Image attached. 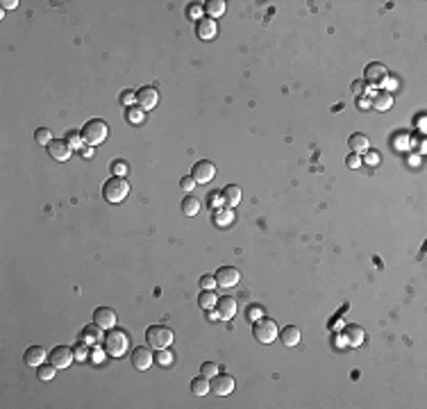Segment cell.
I'll list each match as a JSON object with an SVG mask.
<instances>
[{"label":"cell","mask_w":427,"mask_h":409,"mask_svg":"<svg viewBox=\"0 0 427 409\" xmlns=\"http://www.w3.org/2000/svg\"><path fill=\"white\" fill-rule=\"evenodd\" d=\"M212 216H214V223L218 225V228H228V225L234 223V212H232L230 207L214 209V212H212Z\"/></svg>","instance_id":"obj_23"},{"label":"cell","mask_w":427,"mask_h":409,"mask_svg":"<svg viewBox=\"0 0 427 409\" xmlns=\"http://www.w3.org/2000/svg\"><path fill=\"white\" fill-rule=\"evenodd\" d=\"M130 359H132V366H134L136 371H148L152 366V361H155V357H152V348L150 345H139V348L132 350Z\"/></svg>","instance_id":"obj_8"},{"label":"cell","mask_w":427,"mask_h":409,"mask_svg":"<svg viewBox=\"0 0 427 409\" xmlns=\"http://www.w3.org/2000/svg\"><path fill=\"white\" fill-rule=\"evenodd\" d=\"M198 212H200V202H198V198L196 196H187L182 200V214L184 216H198Z\"/></svg>","instance_id":"obj_26"},{"label":"cell","mask_w":427,"mask_h":409,"mask_svg":"<svg viewBox=\"0 0 427 409\" xmlns=\"http://www.w3.org/2000/svg\"><path fill=\"white\" fill-rule=\"evenodd\" d=\"M207 200H209V207H212V212H214V209H220L225 205L223 202V193H220V191H212Z\"/></svg>","instance_id":"obj_36"},{"label":"cell","mask_w":427,"mask_h":409,"mask_svg":"<svg viewBox=\"0 0 427 409\" xmlns=\"http://www.w3.org/2000/svg\"><path fill=\"white\" fill-rule=\"evenodd\" d=\"M57 371H59V369H55L52 364H41L39 369H36V377H39L41 382H50L52 377H55Z\"/></svg>","instance_id":"obj_30"},{"label":"cell","mask_w":427,"mask_h":409,"mask_svg":"<svg viewBox=\"0 0 427 409\" xmlns=\"http://www.w3.org/2000/svg\"><path fill=\"white\" fill-rule=\"evenodd\" d=\"M82 157H93V150H91V148H87V150H82Z\"/></svg>","instance_id":"obj_49"},{"label":"cell","mask_w":427,"mask_h":409,"mask_svg":"<svg viewBox=\"0 0 427 409\" xmlns=\"http://www.w3.org/2000/svg\"><path fill=\"white\" fill-rule=\"evenodd\" d=\"M214 287H216V277L214 275H202L200 277V289H205V291H214Z\"/></svg>","instance_id":"obj_37"},{"label":"cell","mask_w":427,"mask_h":409,"mask_svg":"<svg viewBox=\"0 0 427 409\" xmlns=\"http://www.w3.org/2000/svg\"><path fill=\"white\" fill-rule=\"evenodd\" d=\"M393 105V96L389 91H377L375 96H373V107L379 109V112H384V109H389Z\"/></svg>","instance_id":"obj_25"},{"label":"cell","mask_w":427,"mask_h":409,"mask_svg":"<svg viewBox=\"0 0 427 409\" xmlns=\"http://www.w3.org/2000/svg\"><path fill=\"white\" fill-rule=\"evenodd\" d=\"M93 323L103 330H112L116 328V312L112 307H98L93 312Z\"/></svg>","instance_id":"obj_14"},{"label":"cell","mask_w":427,"mask_h":409,"mask_svg":"<svg viewBox=\"0 0 427 409\" xmlns=\"http://www.w3.org/2000/svg\"><path fill=\"white\" fill-rule=\"evenodd\" d=\"M103 348L109 357H116V359L123 357V355H128V350H130V334L125 332L123 328L107 330L105 337H103Z\"/></svg>","instance_id":"obj_1"},{"label":"cell","mask_w":427,"mask_h":409,"mask_svg":"<svg viewBox=\"0 0 427 409\" xmlns=\"http://www.w3.org/2000/svg\"><path fill=\"white\" fill-rule=\"evenodd\" d=\"M46 148H48V155L52 157V159H57V161H66L68 157L73 155V148L68 146L66 139H52Z\"/></svg>","instance_id":"obj_12"},{"label":"cell","mask_w":427,"mask_h":409,"mask_svg":"<svg viewBox=\"0 0 427 409\" xmlns=\"http://www.w3.org/2000/svg\"><path fill=\"white\" fill-rule=\"evenodd\" d=\"M214 175H216V166H214V161H209V159L196 161V166H193V171H191V177L196 180V185H209V182L214 180Z\"/></svg>","instance_id":"obj_6"},{"label":"cell","mask_w":427,"mask_h":409,"mask_svg":"<svg viewBox=\"0 0 427 409\" xmlns=\"http://www.w3.org/2000/svg\"><path fill=\"white\" fill-rule=\"evenodd\" d=\"M216 302H218V296H216L214 291H205L198 296V305L202 307V309H214L216 307Z\"/></svg>","instance_id":"obj_28"},{"label":"cell","mask_w":427,"mask_h":409,"mask_svg":"<svg viewBox=\"0 0 427 409\" xmlns=\"http://www.w3.org/2000/svg\"><path fill=\"white\" fill-rule=\"evenodd\" d=\"M112 171H114L116 177H125V175H128V171H130V166H128V161L116 159L114 164H112Z\"/></svg>","instance_id":"obj_34"},{"label":"cell","mask_w":427,"mask_h":409,"mask_svg":"<svg viewBox=\"0 0 427 409\" xmlns=\"http://www.w3.org/2000/svg\"><path fill=\"white\" fill-rule=\"evenodd\" d=\"M343 341L348 345H359L361 341H363V330L359 328V325H345V330H343Z\"/></svg>","instance_id":"obj_22"},{"label":"cell","mask_w":427,"mask_h":409,"mask_svg":"<svg viewBox=\"0 0 427 409\" xmlns=\"http://www.w3.org/2000/svg\"><path fill=\"white\" fill-rule=\"evenodd\" d=\"M345 164H348V169H359V166H361V155L350 153L345 157Z\"/></svg>","instance_id":"obj_41"},{"label":"cell","mask_w":427,"mask_h":409,"mask_svg":"<svg viewBox=\"0 0 427 409\" xmlns=\"http://www.w3.org/2000/svg\"><path fill=\"white\" fill-rule=\"evenodd\" d=\"M363 89H366V85H363V82H359V80L352 82V91H355V93H363Z\"/></svg>","instance_id":"obj_47"},{"label":"cell","mask_w":427,"mask_h":409,"mask_svg":"<svg viewBox=\"0 0 427 409\" xmlns=\"http://www.w3.org/2000/svg\"><path fill=\"white\" fill-rule=\"evenodd\" d=\"M73 359H75V353H73V348H68V345H57V348L50 350V364L59 371L68 369V366L73 364Z\"/></svg>","instance_id":"obj_7"},{"label":"cell","mask_w":427,"mask_h":409,"mask_svg":"<svg viewBox=\"0 0 427 409\" xmlns=\"http://www.w3.org/2000/svg\"><path fill=\"white\" fill-rule=\"evenodd\" d=\"M146 341L152 350H161V348H168L173 343V330L166 328V325H150L146 330Z\"/></svg>","instance_id":"obj_4"},{"label":"cell","mask_w":427,"mask_h":409,"mask_svg":"<svg viewBox=\"0 0 427 409\" xmlns=\"http://www.w3.org/2000/svg\"><path fill=\"white\" fill-rule=\"evenodd\" d=\"M209 391H212V382H209L205 375H198V377L191 380V393L193 396H207Z\"/></svg>","instance_id":"obj_24"},{"label":"cell","mask_w":427,"mask_h":409,"mask_svg":"<svg viewBox=\"0 0 427 409\" xmlns=\"http://www.w3.org/2000/svg\"><path fill=\"white\" fill-rule=\"evenodd\" d=\"M0 5H3V9H16V7H18L16 0H3Z\"/></svg>","instance_id":"obj_46"},{"label":"cell","mask_w":427,"mask_h":409,"mask_svg":"<svg viewBox=\"0 0 427 409\" xmlns=\"http://www.w3.org/2000/svg\"><path fill=\"white\" fill-rule=\"evenodd\" d=\"M66 141H68V146H71L73 150L80 148V146H82V132H77V130H68Z\"/></svg>","instance_id":"obj_33"},{"label":"cell","mask_w":427,"mask_h":409,"mask_svg":"<svg viewBox=\"0 0 427 409\" xmlns=\"http://www.w3.org/2000/svg\"><path fill=\"white\" fill-rule=\"evenodd\" d=\"M120 100H123L125 105L134 103V100H136V93H134V91H123V93H120Z\"/></svg>","instance_id":"obj_45"},{"label":"cell","mask_w":427,"mask_h":409,"mask_svg":"<svg viewBox=\"0 0 427 409\" xmlns=\"http://www.w3.org/2000/svg\"><path fill=\"white\" fill-rule=\"evenodd\" d=\"M46 357H48L46 348H41V345H30L23 355V361H25V366H30V369H39V366L46 361Z\"/></svg>","instance_id":"obj_16"},{"label":"cell","mask_w":427,"mask_h":409,"mask_svg":"<svg viewBox=\"0 0 427 409\" xmlns=\"http://www.w3.org/2000/svg\"><path fill=\"white\" fill-rule=\"evenodd\" d=\"M207 312H209V314H207V318H209V321H218V318H220L218 309H207Z\"/></svg>","instance_id":"obj_48"},{"label":"cell","mask_w":427,"mask_h":409,"mask_svg":"<svg viewBox=\"0 0 427 409\" xmlns=\"http://www.w3.org/2000/svg\"><path fill=\"white\" fill-rule=\"evenodd\" d=\"M80 132H82V141H84V144L98 146V144H103V141L107 139L109 125L105 123L103 118H91V120H87V123H84V128L80 130Z\"/></svg>","instance_id":"obj_2"},{"label":"cell","mask_w":427,"mask_h":409,"mask_svg":"<svg viewBox=\"0 0 427 409\" xmlns=\"http://www.w3.org/2000/svg\"><path fill=\"white\" fill-rule=\"evenodd\" d=\"M136 103L144 109H155L157 103H159V91L155 87H141L136 91Z\"/></svg>","instance_id":"obj_13"},{"label":"cell","mask_w":427,"mask_h":409,"mask_svg":"<svg viewBox=\"0 0 427 409\" xmlns=\"http://www.w3.org/2000/svg\"><path fill=\"white\" fill-rule=\"evenodd\" d=\"M216 373H218V366H216L214 361H205V364L200 366V375H205L207 380H212Z\"/></svg>","instance_id":"obj_35"},{"label":"cell","mask_w":427,"mask_h":409,"mask_svg":"<svg viewBox=\"0 0 427 409\" xmlns=\"http://www.w3.org/2000/svg\"><path fill=\"white\" fill-rule=\"evenodd\" d=\"M34 139H36V144H39V146H48L52 141V132L48 128H39L34 132Z\"/></svg>","instance_id":"obj_31"},{"label":"cell","mask_w":427,"mask_h":409,"mask_svg":"<svg viewBox=\"0 0 427 409\" xmlns=\"http://www.w3.org/2000/svg\"><path fill=\"white\" fill-rule=\"evenodd\" d=\"M393 148L395 150H409V146H411V136L407 134V132H395V136H393Z\"/></svg>","instance_id":"obj_29"},{"label":"cell","mask_w":427,"mask_h":409,"mask_svg":"<svg viewBox=\"0 0 427 409\" xmlns=\"http://www.w3.org/2000/svg\"><path fill=\"white\" fill-rule=\"evenodd\" d=\"M180 187L184 189V191H193V189H196V180H193L191 175H184L180 180Z\"/></svg>","instance_id":"obj_42"},{"label":"cell","mask_w":427,"mask_h":409,"mask_svg":"<svg viewBox=\"0 0 427 409\" xmlns=\"http://www.w3.org/2000/svg\"><path fill=\"white\" fill-rule=\"evenodd\" d=\"M216 284L223 287V289H232V287L239 284L241 280V273L239 269H234V266H220L218 271H216Z\"/></svg>","instance_id":"obj_9"},{"label":"cell","mask_w":427,"mask_h":409,"mask_svg":"<svg viewBox=\"0 0 427 409\" xmlns=\"http://www.w3.org/2000/svg\"><path fill=\"white\" fill-rule=\"evenodd\" d=\"M89 345H84V343H80V345H75L73 348V353H75V359L77 361H87V357H89Z\"/></svg>","instance_id":"obj_40"},{"label":"cell","mask_w":427,"mask_h":409,"mask_svg":"<svg viewBox=\"0 0 427 409\" xmlns=\"http://www.w3.org/2000/svg\"><path fill=\"white\" fill-rule=\"evenodd\" d=\"M366 164H371V166L379 164V155L373 153V150H366Z\"/></svg>","instance_id":"obj_43"},{"label":"cell","mask_w":427,"mask_h":409,"mask_svg":"<svg viewBox=\"0 0 427 409\" xmlns=\"http://www.w3.org/2000/svg\"><path fill=\"white\" fill-rule=\"evenodd\" d=\"M196 34H198L202 41H212L214 36L218 34V23H216L214 18H209V16L200 18L198 23H196Z\"/></svg>","instance_id":"obj_15"},{"label":"cell","mask_w":427,"mask_h":409,"mask_svg":"<svg viewBox=\"0 0 427 409\" xmlns=\"http://www.w3.org/2000/svg\"><path fill=\"white\" fill-rule=\"evenodd\" d=\"M216 309H218V314H220L223 321H230V318H234V314H236V300L230 298V296H223V298H218V302H216Z\"/></svg>","instance_id":"obj_18"},{"label":"cell","mask_w":427,"mask_h":409,"mask_svg":"<svg viewBox=\"0 0 427 409\" xmlns=\"http://www.w3.org/2000/svg\"><path fill=\"white\" fill-rule=\"evenodd\" d=\"M200 14H202V7H200L198 3H191V5L187 7V16L191 18V21H196V23L200 21Z\"/></svg>","instance_id":"obj_38"},{"label":"cell","mask_w":427,"mask_h":409,"mask_svg":"<svg viewBox=\"0 0 427 409\" xmlns=\"http://www.w3.org/2000/svg\"><path fill=\"white\" fill-rule=\"evenodd\" d=\"M252 334L259 343H273L277 337H279V330H277V323L268 316H261L257 318L255 325H252Z\"/></svg>","instance_id":"obj_5"},{"label":"cell","mask_w":427,"mask_h":409,"mask_svg":"<svg viewBox=\"0 0 427 409\" xmlns=\"http://www.w3.org/2000/svg\"><path fill=\"white\" fill-rule=\"evenodd\" d=\"M130 120H132V123H139V120H144V112H139L136 107H132L130 109Z\"/></svg>","instance_id":"obj_44"},{"label":"cell","mask_w":427,"mask_h":409,"mask_svg":"<svg viewBox=\"0 0 427 409\" xmlns=\"http://www.w3.org/2000/svg\"><path fill=\"white\" fill-rule=\"evenodd\" d=\"M205 12H207L209 18H218L220 14H225V0H209L207 5H205Z\"/></svg>","instance_id":"obj_27"},{"label":"cell","mask_w":427,"mask_h":409,"mask_svg":"<svg viewBox=\"0 0 427 409\" xmlns=\"http://www.w3.org/2000/svg\"><path fill=\"white\" fill-rule=\"evenodd\" d=\"M155 361H157L159 366H171V364H173V353H171V350H166V348L157 350Z\"/></svg>","instance_id":"obj_32"},{"label":"cell","mask_w":427,"mask_h":409,"mask_svg":"<svg viewBox=\"0 0 427 409\" xmlns=\"http://www.w3.org/2000/svg\"><path fill=\"white\" fill-rule=\"evenodd\" d=\"M279 339H282L284 345L293 348V345L300 343V328H296V325H287L284 330H279Z\"/></svg>","instance_id":"obj_20"},{"label":"cell","mask_w":427,"mask_h":409,"mask_svg":"<svg viewBox=\"0 0 427 409\" xmlns=\"http://www.w3.org/2000/svg\"><path fill=\"white\" fill-rule=\"evenodd\" d=\"M348 148L357 155H363L366 150H371V141H368L366 134L355 132V134H350V139H348Z\"/></svg>","instance_id":"obj_19"},{"label":"cell","mask_w":427,"mask_h":409,"mask_svg":"<svg viewBox=\"0 0 427 409\" xmlns=\"http://www.w3.org/2000/svg\"><path fill=\"white\" fill-rule=\"evenodd\" d=\"M209 382H212V391L216 393V396H230L236 386L234 377H232L230 373H216Z\"/></svg>","instance_id":"obj_10"},{"label":"cell","mask_w":427,"mask_h":409,"mask_svg":"<svg viewBox=\"0 0 427 409\" xmlns=\"http://www.w3.org/2000/svg\"><path fill=\"white\" fill-rule=\"evenodd\" d=\"M363 80H366V85H371V87L382 85V82L387 80V66L379 64V62H373V64H368L366 71H363Z\"/></svg>","instance_id":"obj_11"},{"label":"cell","mask_w":427,"mask_h":409,"mask_svg":"<svg viewBox=\"0 0 427 409\" xmlns=\"http://www.w3.org/2000/svg\"><path fill=\"white\" fill-rule=\"evenodd\" d=\"M246 314H248V321H257V318L263 316V307L261 305H250Z\"/></svg>","instance_id":"obj_39"},{"label":"cell","mask_w":427,"mask_h":409,"mask_svg":"<svg viewBox=\"0 0 427 409\" xmlns=\"http://www.w3.org/2000/svg\"><path fill=\"white\" fill-rule=\"evenodd\" d=\"M128 193H130V185H128V180L125 177H109L107 182H105V187H103V196H105V200L107 202H112V205H118V202H123L125 198H128Z\"/></svg>","instance_id":"obj_3"},{"label":"cell","mask_w":427,"mask_h":409,"mask_svg":"<svg viewBox=\"0 0 427 409\" xmlns=\"http://www.w3.org/2000/svg\"><path fill=\"white\" fill-rule=\"evenodd\" d=\"M223 202H225V207H230V209H234L236 205L241 202V189L236 187V185H228L223 189Z\"/></svg>","instance_id":"obj_21"},{"label":"cell","mask_w":427,"mask_h":409,"mask_svg":"<svg viewBox=\"0 0 427 409\" xmlns=\"http://www.w3.org/2000/svg\"><path fill=\"white\" fill-rule=\"evenodd\" d=\"M103 328H98L96 323L93 325H87V328L82 330V334H80V343H84V345H98L100 341H103V332H100Z\"/></svg>","instance_id":"obj_17"}]
</instances>
